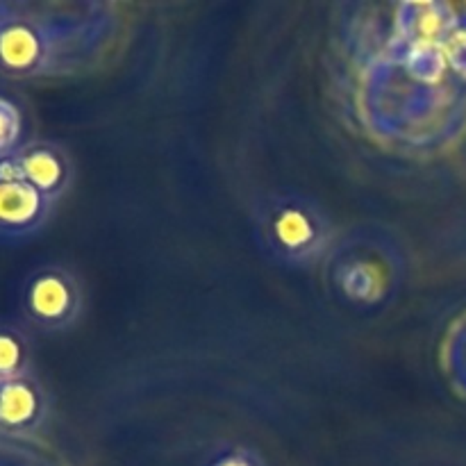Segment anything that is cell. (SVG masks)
<instances>
[{
	"mask_svg": "<svg viewBox=\"0 0 466 466\" xmlns=\"http://www.w3.org/2000/svg\"><path fill=\"white\" fill-rule=\"evenodd\" d=\"M255 235L273 262L291 268L323 262L335 246V230L321 205L296 191H276L259 203Z\"/></svg>",
	"mask_w": 466,
	"mask_h": 466,
	"instance_id": "6da1fadb",
	"label": "cell"
},
{
	"mask_svg": "<svg viewBox=\"0 0 466 466\" xmlns=\"http://www.w3.org/2000/svg\"><path fill=\"white\" fill-rule=\"evenodd\" d=\"M328 267L337 294L358 309H376L390 303L400 289L405 271L396 241L367 230L332 246Z\"/></svg>",
	"mask_w": 466,
	"mask_h": 466,
	"instance_id": "7a4b0ae2",
	"label": "cell"
},
{
	"mask_svg": "<svg viewBox=\"0 0 466 466\" xmlns=\"http://www.w3.org/2000/svg\"><path fill=\"white\" fill-rule=\"evenodd\" d=\"M85 294L76 273L59 264H46L30 273L23 285L21 308L27 323L44 332L71 328L82 314Z\"/></svg>",
	"mask_w": 466,
	"mask_h": 466,
	"instance_id": "3957f363",
	"label": "cell"
},
{
	"mask_svg": "<svg viewBox=\"0 0 466 466\" xmlns=\"http://www.w3.org/2000/svg\"><path fill=\"white\" fill-rule=\"evenodd\" d=\"M53 36L32 16H7L0 21V66L12 76H36L48 68Z\"/></svg>",
	"mask_w": 466,
	"mask_h": 466,
	"instance_id": "277c9868",
	"label": "cell"
},
{
	"mask_svg": "<svg viewBox=\"0 0 466 466\" xmlns=\"http://www.w3.org/2000/svg\"><path fill=\"white\" fill-rule=\"evenodd\" d=\"M12 157L16 159V167L21 171L23 180L30 182L36 191H41L53 203L71 185V159H68V155L59 146L36 141V144L16 148Z\"/></svg>",
	"mask_w": 466,
	"mask_h": 466,
	"instance_id": "5b68a950",
	"label": "cell"
},
{
	"mask_svg": "<svg viewBox=\"0 0 466 466\" xmlns=\"http://www.w3.org/2000/svg\"><path fill=\"white\" fill-rule=\"evenodd\" d=\"M53 200L25 180H0V232L21 237L35 232L48 218Z\"/></svg>",
	"mask_w": 466,
	"mask_h": 466,
	"instance_id": "8992f818",
	"label": "cell"
},
{
	"mask_svg": "<svg viewBox=\"0 0 466 466\" xmlns=\"http://www.w3.org/2000/svg\"><path fill=\"white\" fill-rule=\"evenodd\" d=\"M44 412V391L30 376L0 382V428L30 431L39 426Z\"/></svg>",
	"mask_w": 466,
	"mask_h": 466,
	"instance_id": "52a82bcc",
	"label": "cell"
},
{
	"mask_svg": "<svg viewBox=\"0 0 466 466\" xmlns=\"http://www.w3.org/2000/svg\"><path fill=\"white\" fill-rule=\"evenodd\" d=\"M30 376V346L18 328L0 323V382Z\"/></svg>",
	"mask_w": 466,
	"mask_h": 466,
	"instance_id": "ba28073f",
	"label": "cell"
},
{
	"mask_svg": "<svg viewBox=\"0 0 466 466\" xmlns=\"http://www.w3.org/2000/svg\"><path fill=\"white\" fill-rule=\"evenodd\" d=\"M18 130H21V118H18L16 107L0 98V159L12 155L16 150Z\"/></svg>",
	"mask_w": 466,
	"mask_h": 466,
	"instance_id": "9c48e42d",
	"label": "cell"
},
{
	"mask_svg": "<svg viewBox=\"0 0 466 466\" xmlns=\"http://www.w3.org/2000/svg\"><path fill=\"white\" fill-rule=\"evenodd\" d=\"M209 466H258V462H255L253 455L246 453V451H230V453L214 460Z\"/></svg>",
	"mask_w": 466,
	"mask_h": 466,
	"instance_id": "30bf717a",
	"label": "cell"
}]
</instances>
